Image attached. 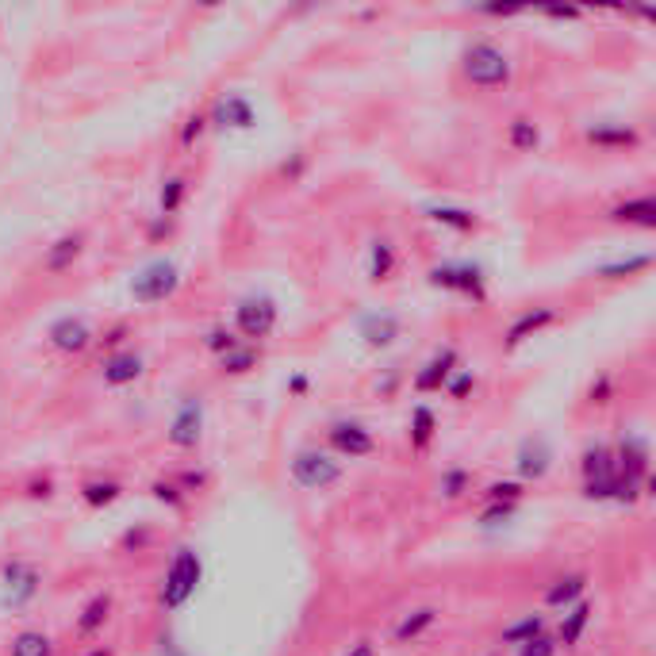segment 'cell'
<instances>
[{"label":"cell","mask_w":656,"mask_h":656,"mask_svg":"<svg viewBox=\"0 0 656 656\" xmlns=\"http://www.w3.org/2000/svg\"><path fill=\"white\" fill-rule=\"evenodd\" d=\"M538 633H545V618H541V614H526V618H518V622H511V626L503 630V645H526V641H534Z\"/></svg>","instance_id":"cell-31"},{"label":"cell","mask_w":656,"mask_h":656,"mask_svg":"<svg viewBox=\"0 0 656 656\" xmlns=\"http://www.w3.org/2000/svg\"><path fill=\"white\" fill-rule=\"evenodd\" d=\"M426 281L434 288H446L457 296H469L472 304H488V277L476 261H442L426 273Z\"/></svg>","instance_id":"cell-5"},{"label":"cell","mask_w":656,"mask_h":656,"mask_svg":"<svg viewBox=\"0 0 656 656\" xmlns=\"http://www.w3.org/2000/svg\"><path fill=\"white\" fill-rule=\"evenodd\" d=\"M219 365H223V373H250L254 365H258V353L250 350V346H235V350H227L219 357Z\"/></svg>","instance_id":"cell-34"},{"label":"cell","mask_w":656,"mask_h":656,"mask_svg":"<svg viewBox=\"0 0 656 656\" xmlns=\"http://www.w3.org/2000/svg\"><path fill=\"white\" fill-rule=\"evenodd\" d=\"M89 656H112V653H108V649H93Z\"/></svg>","instance_id":"cell-52"},{"label":"cell","mask_w":656,"mask_h":656,"mask_svg":"<svg viewBox=\"0 0 656 656\" xmlns=\"http://www.w3.org/2000/svg\"><path fill=\"white\" fill-rule=\"evenodd\" d=\"M119 488L116 480H89L85 488H81V499L89 503V507H108V503H116L119 499Z\"/></svg>","instance_id":"cell-33"},{"label":"cell","mask_w":656,"mask_h":656,"mask_svg":"<svg viewBox=\"0 0 656 656\" xmlns=\"http://www.w3.org/2000/svg\"><path fill=\"white\" fill-rule=\"evenodd\" d=\"M614 223H633V227H656V204L653 196H637V200H626L610 211Z\"/></svg>","instance_id":"cell-21"},{"label":"cell","mask_w":656,"mask_h":656,"mask_svg":"<svg viewBox=\"0 0 656 656\" xmlns=\"http://www.w3.org/2000/svg\"><path fill=\"white\" fill-rule=\"evenodd\" d=\"M204 438V399L200 396H185L177 415L169 422V442L177 449H196Z\"/></svg>","instance_id":"cell-10"},{"label":"cell","mask_w":656,"mask_h":656,"mask_svg":"<svg viewBox=\"0 0 656 656\" xmlns=\"http://www.w3.org/2000/svg\"><path fill=\"white\" fill-rule=\"evenodd\" d=\"M116 342H123V327H116L108 338H104V346H116Z\"/></svg>","instance_id":"cell-51"},{"label":"cell","mask_w":656,"mask_h":656,"mask_svg":"<svg viewBox=\"0 0 656 656\" xmlns=\"http://www.w3.org/2000/svg\"><path fill=\"white\" fill-rule=\"evenodd\" d=\"M108 614H112V595H108V591H100V595H93V599L85 603L81 618H77V630L85 633V637H93V633L104 630Z\"/></svg>","instance_id":"cell-23"},{"label":"cell","mask_w":656,"mask_h":656,"mask_svg":"<svg viewBox=\"0 0 656 656\" xmlns=\"http://www.w3.org/2000/svg\"><path fill=\"white\" fill-rule=\"evenodd\" d=\"M545 16H549V20H580L584 12H580V8H545Z\"/></svg>","instance_id":"cell-46"},{"label":"cell","mask_w":656,"mask_h":656,"mask_svg":"<svg viewBox=\"0 0 656 656\" xmlns=\"http://www.w3.org/2000/svg\"><path fill=\"white\" fill-rule=\"evenodd\" d=\"M200 584H204V557H200L196 549L181 545V549L173 553L169 568H165L158 599H162L165 610H181L188 599L196 595V587H200Z\"/></svg>","instance_id":"cell-1"},{"label":"cell","mask_w":656,"mask_h":656,"mask_svg":"<svg viewBox=\"0 0 656 656\" xmlns=\"http://www.w3.org/2000/svg\"><path fill=\"white\" fill-rule=\"evenodd\" d=\"M484 495H488V503H518L522 499V484L518 480H495Z\"/></svg>","instance_id":"cell-37"},{"label":"cell","mask_w":656,"mask_h":656,"mask_svg":"<svg viewBox=\"0 0 656 656\" xmlns=\"http://www.w3.org/2000/svg\"><path fill=\"white\" fill-rule=\"evenodd\" d=\"M438 622V610L434 607H419L411 610V614H403V622L396 626V641L399 645H407V641H415V637H422V633L430 630Z\"/></svg>","instance_id":"cell-26"},{"label":"cell","mask_w":656,"mask_h":656,"mask_svg":"<svg viewBox=\"0 0 656 656\" xmlns=\"http://www.w3.org/2000/svg\"><path fill=\"white\" fill-rule=\"evenodd\" d=\"M0 584H4V607L20 610L27 607L35 595H39V568L27 561H8L0 572Z\"/></svg>","instance_id":"cell-9"},{"label":"cell","mask_w":656,"mask_h":656,"mask_svg":"<svg viewBox=\"0 0 656 656\" xmlns=\"http://www.w3.org/2000/svg\"><path fill=\"white\" fill-rule=\"evenodd\" d=\"M277 300L273 296H242L235 307V327L238 334H246V338H269L273 330H277Z\"/></svg>","instance_id":"cell-8"},{"label":"cell","mask_w":656,"mask_h":656,"mask_svg":"<svg viewBox=\"0 0 656 656\" xmlns=\"http://www.w3.org/2000/svg\"><path fill=\"white\" fill-rule=\"evenodd\" d=\"M472 388H476V376H472L469 369H461L457 376H449V380H446V392H449L453 399H465V396L472 392Z\"/></svg>","instance_id":"cell-41"},{"label":"cell","mask_w":656,"mask_h":656,"mask_svg":"<svg viewBox=\"0 0 656 656\" xmlns=\"http://www.w3.org/2000/svg\"><path fill=\"white\" fill-rule=\"evenodd\" d=\"M591 403H610V380L607 376H599V380L591 384Z\"/></svg>","instance_id":"cell-44"},{"label":"cell","mask_w":656,"mask_h":656,"mask_svg":"<svg viewBox=\"0 0 656 656\" xmlns=\"http://www.w3.org/2000/svg\"><path fill=\"white\" fill-rule=\"evenodd\" d=\"M154 499H162V503H169V507H185V492H181L177 484H165V480L154 484Z\"/></svg>","instance_id":"cell-42"},{"label":"cell","mask_w":656,"mask_h":656,"mask_svg":"<svg viewBox=\"0 0 656 656\" xmlns=\"http://www.w3.org/2000/svg\"><path fill=\"white\" fill-rule=\"evenodd\" d=\"M304 165H307V158H304V154H296L292 162H284V165H281V173L288 177V181H296V177L304 173Z\"/></svg>","instance_id":"cell-45"},{"label":"cell","mask_w":656,"mask_h":656,"mask_svg":"<svg viewBox=\"0 0 656 656\" xmlns=\"http://www.w3.org/2000/svg\"><path fill=\"white\" fill-rule=\"evenodd\" d=\"M587 142L595 146H637V131L626 123H595L587 127Z\"/></svg>","instance_id":"cell-24"},{"label":"cell","mask_w":656,"mask_h":656,"mask_svg":"<svg viewBox=\"0 0 656 656\" xmlns=\"http://www.w3.org/2000/svg\"><path fill=\"white\" fill-rule=\"evenodd\" d=\"M584 495L603 503V499H614L622 503V480H618V465H614V449L595 442V446L584 449Z\"/></svg>","instance_id":"cell-4"},{"label":"cell","mask_w":656,"mask_h":656,"mask_svg":"<svg viewBox=\"0 0 656 656\" xmlns=\"http://www.w3.org/2000/svg\"><path fill=\"white\" fill-rule=\"evenodd\" d=\"M553 469V449L545 438H522V446L515 453V472L522 480H541V476H549Z\"/></svg>","instance_id":"cell-13"},{"label":"cell","mask_w":656,"mask_h":656,"mask_svg":"<svg viewBox=\"0 0 656 656\" xmlns=\"http://www.w3.org/2000/svg\"><path fill=\"white\" fill-rule=\"evenodd\" d=\"M292 480L304 492H323L342 480V461H334L330 453H319V449H300L292 457Z\"/></svg>","instance_id":"cell-7"},{"label":"cell","mask_w":656,"mask_h":656,"mask_svg":"<svg viewBox=\"0 0 656 656\" xmlns=\"http://www.w3.org/2000/svg\"><path fill=\"white\" fill-rule=\"evenodd\" d=\"M211 123H219V127H231V131H250L258 116H254V104L246 100V96H223L219 104H215V112H211Z\"/></svg>","instance_id":"cell-17"},{"label":"cell","mask_w":656,"mask_h":656,"mask_svg":"<svg viewBox=\"0 0 656 656\" xmlns=\"http://www.w3.org/2000/svg\"><path fill=\"white\" fill-rule=\"evenodd\" d=\"M357 334L365 338L369 350H388L399 338V315H392V311H365L357 319Z\"/></svg>","instance_id":"cell-12"},{"label":"cell","mask_w":656,"mask_h":656,"mask_svg":"<svg viewBox=\"0 0 656 656\" xmlns=\"http://www.w3.org/2000/svg\"><path fill=\"white\" fill-rule=\"evenodd\" d=\"M100 373H104V384H112V388H123V384H135L142 376V357L131 350L123 353H112L104 365H100Z\"/></svg>","instance_id":"cell-18"},{"label":"cell","mask_w":656,"mask_h":656,"mask_svg":"<svg viewBox=\"0 0 656 656\" xmlns=\"http://www.w3.org/2000/svg\"><path fill=\"white\" fill-rule=\"evenodd\" d=\"M204 346H208L211 353H219V357H223V353H227V350H235V346H238V338H235V334H231V330H227V327H215V330H208V338H204Z\"/></svg>","instance_id":"cell-39"},{"label":"cell","mask_w":656,"mask_h":656,"mask_svg":"<svg viewBox=\"0 0 656 656\" xmlns=\"http://www.w3.org/2000/svg\"><path fill=\"white\" fill-rule=\"evenodd\" d=\"M204 127H208V116H188V123L181 127V146H192L204 135Z\"/></svg>","instance_id":"cell-43"},{"label":"cell","mask_w":656,"mask_h":656,"mask_svg":"<svg viewBox=\"0 0 656 656\" xmlns=\"http://www.w3.org/2000/svg\"><path fill=\"white\" fill-rule=\"evenodd\" d=\"M346 656H376L373 641H357V645H353V649H350Z\"/></svg>","instance_id":"cell-48"},{"label":"cell","mask_w":656,"mask_h":656,"mask_svg":"<svg viewBox=\"0 0 656 656\" xmlns=\"http://www.w3.org/2000/svg\"><path fill=\"white\" fill-rule=\"evenodd\" d=\"M469 469H449L446 476H442V484H438V488H442V495H446V499H461V495L469 492Z\"/></svg>","instance_id":"cell-36"},{"label":"cell","mask_w":656,"mask_h":656,"mask_svg":"<svg viewBox=\"0 0 656 656\" xmlns=\"http://www.w3.org/2000/svg\"><path fill=\"white\" fill-rule=\"evenodd\" d=\"M649 442L641 434H622V442L614 449V465L622 480V503H637V495L649 484Z\"/></svg>","instance_id":"cell-3"},{"label":"cell","mask_w":656,"mask_h":656,"mask_svg":"<svg viewBox=\"0 0 656 656\" xmlns=\"http://www.w3.org/2000/svg\"><path fill=\"white\" fill-rule=\"evenodd\" d=\"M434 430H438V419H434V411L419 403L415 411H411V446L415 449H426L434 442Z\"/></svg>","instance_id":"cell-29"},{"label":"cell","mask_w":656,"mask_h":656,"mask_svg":"<svg viewBox=\"0 0 656 656\" xmlns=\"http://www.w3.org/2000/svg\"><path fill=\"white\" fill-rule=\"evenodd\" d=\"M518 656H557V641H553L549 633H538L534 641L518 645Z\"/></svg>","instance_id":"cell-40"},{"label":"cell","mask_w":656,"mask_h":656,"mask_svg":"<svg viewBox=\"0 0 656 656\" xmlns=\"http://www.w3.org/2000/svg\"><path fill=\"white\" fill-rule=\"evenodd\" d=\"M396 269V250L388 238H376L373 250H369V281H388Z\"/></svg>","instance_id":"cell-28"},{"label":"cell","mask_w":656,"mask_h":656,"mask_svg":"<svg viewBox=\"0 0 656 656\" xmlns=\"http://www.w3.org/2000/svg\"><path fill=\"white\" fill-rule=\"evenodd\" d=\"M327 442L334 453H342V457H350V461H357V457H369L376 449V438L369 426H361V422H334L327 430Z\"/></svg>","instance_id":"cell-11"},{"label":"cell","mask_w":656,"mask_h":656,"mask_svg":"<svg viewBox=\"0 0 656 656\" xmlns=\"http://www.w3.org/2000/svg\"><path fill=\"white\" fill-rule=\"evenodd\" d=\"M185 192H188V181L185 177H169L162 185V196H158V211H162V219L169 215H177L181 204H185Z\"/></svg>","instance_id":"cell-32"},{"label":"cell","mask_w":656,"mask_h":656,"mask_svg":"<svg viewBox=\"0 0 656 656\" xmlns=\"http://www.w3.org/2000/svg\"><path fill=\"white\" fill-rule=\"evenodd\" d=\"M31 495H35V499H39V495L47 499V495H50V480H43V484H35V488H31Z\"/></svg>","instance_id":"cell-50"},{"label":"cell","mask_w":656,"mask_h":656,"mask_svg":"<svg viewBox=\"0 0 656 656\" xmlns=\"http://www.w3.org/2000/svg\"><path fill=\"white\" fill-rule=\"evenodd\" d=\"M461 70L469 77L476 89H503V85H511V58L503 54V50L495 47V43H469L465 54H461Z\"/></svg>","instance_id":"cell-2"},{"label":"cell","mask_w":656,"mask_h":656,"mask_svg":"<svg viewBox=\"0 0 656 656\" xmlns=\"http://www.w3.org/2000/svg\"><path fill=\"white\" fill-rule=\"evenodd\" d=\"M538 139H541L538 127H534L530 119H515V123H511V146H515V150H534Z\"/></svg>","instance_id":"cell-35"},{"label":"cell","mask_w":656,"mask_h":656,"mask_svg":"<svg viewBox=\"0 0 656 656\" xmlns=\"http://www.w3.org/2000/svg\"><path fill=\"white\" fill-rule=\"evenodd\" d=\"M587 591V576L584 572H572V576H561L557 584L545 591V607L553 610H568L572 603H580Z\"/></svg>","instance_id":"cell-19"},{"label":"cell","mask_w":656,"mask_h":656,"mask_svg":"<svg viewBox=\"0 0 656 656\" xmlns=\"http://www.w3.org/2000/svg\"><path fill=\"white\" fill-rule=\"evenodd\" d=\"M181 288V269L173 265V261H150V265H142L139 273H135V281H131V296H135V304H162L169 300L173 292Z\"/></svg>","instance_id":"cell-6"},{"label":"cell","mask_w":656,"mask_h":656,"mask_svg":"<svg viewBox=\"0 0 656 656\" xmlns=\"http://www.w3.org/2000/svg\"><path fill=\"white\" fill-rule=\"evenodd\" d=\"M47 338H50V346L62 353H81L93 346V330H89V323H85V319H73V315L50 323Z\"/></svg>","instance_id":"cell-14"},{"label":"cell","mask_w":656,"mask_h":656,"mask_svg":"<svg viewBox=\"0 0 656 656\" xmlns=\"http://www.w3.org/2000/svg\"><path fill=\"white\" fill-rule=\"evenodd\" d=\"M162 653H169V656H185V653H177V641H173V637H162Z\"/></svg>","instance_id":"cell-49"},{"label":"cell","mask_w":656,"mask_h":656,"mask_svg":"<svg viewBox=\"0 0 656 656\" xmlns=\"http://www.w3.org/2000/svg\"><path fill=\"white\" fill-rule=\"evenodd\" d=\"M12 656H54V641L39 630H24L12 637Z\"/></svg>","instance_id":"cell-30"},{"label":"cell","mask_w":656,"mask_h":656,"mask_svg":"<svg viewBox=\"0 0 656 656\" xmlns=\"http://www.w3.org/2000/svg\"><path fill=\"white\" fill-rule=\"evenodd\" d=\"M653 265L649 254H633V258H622V261H607V265H599L595 269V277L599 281H622V277H633V273H645Z\"/></svg>","instance_id":"cell-27"},{"label":"cell","mask_w":656,"mask_h":656,"mask_svg":"<svg viewBox=\"0 0 656 656\" xmlns=\"http://www.w3.org/2000/svg\"><path fill=\"white\" fill-rule=\"evenodd\" d=\"M518 503H492L484 515H480V526L484 530H495V526H503V522H511V515H515Z\"/></svg>","instance_id":"cell-38"},{"label":"cell","mask_w":656,"mask_h":656,"mask_svg":"<svg viewBox=\"0 0 656 656\" xmlns=\"http://www.w3.org/2000/svg\"><path fill=\"white\" fill-rule=\"evenodd\" d=\"M81 250H85V238L81 235H66V238H58L54 246L47 250V273H66L73 261L81 258Z\"/></svg>","instance_id":"cell-22"},{"label":"cell","mask_w":656,"mask_h":656,"mask_svg":"<svg viewBox=\"0 0 656 656\" xmlns=\"http://www.w3.org/2000/svg\"><path fill=\"white\" fill-rule=\"evenodd\" d=\"M453 369H457V350L446 346V350H438L426 365H422L419 373H415V392H442L446 380L453 376Z\"/></svg>","instance_id":"cell-15"},{"label":"cell","mask_w":656,"mask_h":656,"mask_svg":"<svg viewBox=\"0 0 656 656\" xmlns=\"http://www.w3.org/2000/svg\"><path fill=\"white\" fill-rule=\"evenodd\" d=\"M553 323H557V311H553V307H530V311H522L515 323H511L507 338H503V346H507V350H518L526 338H534L538 330L553 327Z\"/></svg>","instance_id":"cell-16"},{"label":"cell","mask_w":656,"mask_h":656,"mask_svg":"<svg viewBox=\"0 0 656 656\" xmlns=\"http://www.w3.org/2000/svg\"><path fill=\"white\" fill-rule=\"evenodd\" d=\"M426 219L442 223L449 231H461V235H469L472 227H476V215H472L469 208H449V204H430V208H426Z\"/></svg>","instance_id":"cell-25"},{"label":"cell","mask_w":656,"mask_h":656,"mask_svg":"<svg viewBox=\"0 0 656 656\" xmlns=\"http://www.w3.org/2000/svg\"><path fill=\"white\" fill-rule=\"evenodd\" d=\"M591 626V603H572V607L564 610L561 618V633H557V645H564V649H572V645H580V637H584V630Z\"/></svg>","instance_id":"cell-20"},{"label":"cell","mask_w":656,"mask_h":656,"mask_svg":"<svg viewBox=\"0 0 656 656\" xmlns=\"http://www.w3.org/2000/svg\"><path fill=\"white\" fill-rule=\"evenodd\" d=\"M288 392H292V396H304V392H307V376L304 373L292 376V380H288Z\"/></svg>","instance_id":"cell-47"}]
</instances>
